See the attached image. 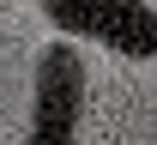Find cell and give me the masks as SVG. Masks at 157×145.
<instances>
[{
  "label": "cell",
  "mask_w": 157,
  "mask_h": 145,
  "mask_svg": "<svg viewBox=\"0 0 157 145\" xmlns=\"http://www.w3.org/2000/svg\"><path fill=\"white\" fill-rule=\"evenodd\" d=\"M48 24L85 42H109L115 55L157 61V6H127V0H48Z\"/></svg>",
  "instance_id": "6da1fadb"
},
{
  "label": "cell",
  "mask_w": 157,
  "mask_h": 145,
  "mask_svg": "<svg viewBox=\"0 0 157 145\" xmlns=\"http://www.w3.org/2000/svg\"><path fill=\"white\" fill-rule=\"evenodd\" d=\"M78 115H85V61L73 42H48L36 61V103L24 145H73Z\"/></svg>",
  "instance_id": "7a4b0ae2"
}]
</instances>
